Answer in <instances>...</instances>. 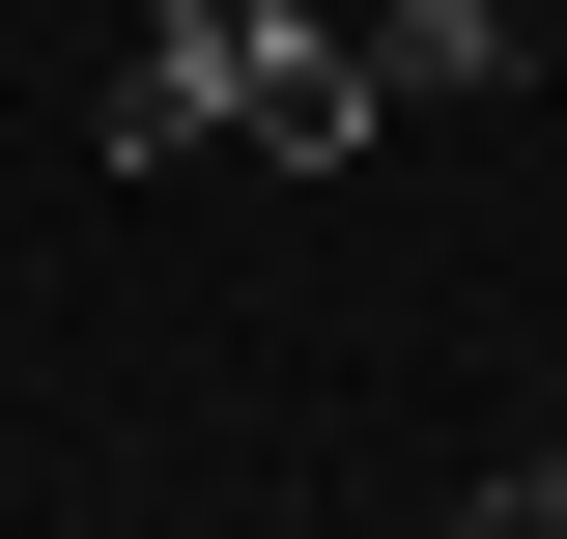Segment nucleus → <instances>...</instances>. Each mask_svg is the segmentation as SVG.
<instances>
[{"label": "nucleus", "instance_id": "nucleus-1", "mask_svg": "<svg viewBox=\"0 0 567 539\" xmlns=\"http://www.w3.org/2000/svg\"><path fill=\"white\" fill-rule=\"evenodd\" d=\"M369 114H398V85H369V29H312V0H171V29L114 58V171H227V142L341 171Z\"/></svg>", "mask_w": 567, "mask_h": 539}, {"label": "nucleus", "instance_id": "nucleus-2", "mask_svg": "<svg viewBox=\"0 0 567 539\" xmlns=\"http://www.w3.org/2000/svg\"><path fill=\"white\" fill-rule=\"evenodd\" d=\"M369 85H425V114H483V85H511V0H398V29H369Z\"/></svg>", "mask_w": 567, "mask_h": 539}, {"label": "nucleus", "instance_id": "nucleus-3", "mask_svg": "<svg viewBox=\"0 0 567 539\" xmlns=\"http://www.w3.org/2000/svg\"><path fill=\"white\" fill-rule=\"evenodd\" d=\"M483 539H567V426H539V455H511V482H483Z\"/></svg>", "mask_w": 567, "mask_h": 539}, {"label": "nucleus", "instance_id": "nucleus-4", "mask_svg": "<svg viewBox=\"0 0 567 539\" xmlns=\"http://www.w3.org/2000/svg\"><path fill=\"white\" fill-rule=\"evenodd\" d=\"M454 539H483V511H454Z\"/></svg>", "mask_w": 567, "mask_h": 539}]
</instances>
